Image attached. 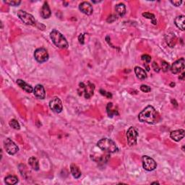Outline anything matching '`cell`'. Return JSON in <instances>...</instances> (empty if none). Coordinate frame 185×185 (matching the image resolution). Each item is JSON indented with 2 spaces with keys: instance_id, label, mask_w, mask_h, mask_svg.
Instances as JSON below:
<instances>
[{
  "instance_id": "e0dca14e",
  "label": "cell",
  "mask_w": 185,
  "mask_h": 185,
  "mask_svg": "<svg viewBox=\"0 0 185 185\" xmlns=\"http://www.w3.org/2000/svg\"><path fill=\"white\" fill-rule=\"evenodd\" d=\"M134 73H135L137 77L140 80H143L146 79V77H147L146 72L145 71V69L141 68V67H134Z\"/></svg>"
},
{
  "instance_id": "44dd1931",
  "label": "cell",
  "mask_w": 185,
  "mask_h": 185,
  "mask_svg": "<svg viewBox=\"0 0 185 185\" xmlns=\"http://www.w3.org/2000/svg\"><path fill=\"white\" fill-rule=\"evenodd\" d=\"M116 12L117 14H118L119 17H122L126 13V7L123 3H119L115 7Z\"/></svg>"
},
{
  "instance_id": "d4e9b609",
  "label": "cell",
  "mask_w": 185,
  "mask_h": 185,
  "mask_svg": "<svg viewBox=\"0 0 185 185\" xmlns=\"http://www.w3.org/2000/svg\"><path fill=\"white\" fill-rule=\"evenodd\" d=\"M9 125L11 127L13 128V129L14 130H19L20 129V125H19L18 121L16 120V119H11V120L9 122Z\"/></svg>"
},
{
  "instance_id": "2e32d148",
  "label": "cell",
  "mask_w": 185,
  "mask_h": 185,
  "mask_svg": "<svg viewBox=\"0 0 185 185\" xmlns=\"http://www.w3.org/2000/svg\"><path fill=\"white\" fill-rule=\"evenodd\" d=\"M17 84L20 86V87L22 88L23 90H25V91H26L27 92H28V93H31V92H32L33 91V88L31 85H28V83H26V82L23 81V80L18 79L17 80Z\"/></svg>"
},
{
  "instance_id": "83f0119b",
  "label": "cell",
  "mask_w": 185,
  "mask_h": 185,
  "mask_svg": "<svg viewBox=\"0 0 185 185\" xmlns=\"http://www.w3.org/2000/svg\"><path fill=\"white\" fill-rule=\"evenodd\" d=\"M141 58H142V60L144 61V62L146 63H150L151 61V56L148 55V54H143Z\"/></svg>"
},
{
  "instance_id": "d6a6232c",
  "label": "cell",
  "mask_w": 185,
  "mask_h": 185,
  "mask_svg": "<svg viewBox=\"0 0 185 185\" xmlns=\"http://www.w3.org/2000/svg\"><path fill=\"white\" fill-rule=\"evenodd\" d=\"M84 37H85V34H80L78 37L79 42L81 44H84Z\"/></svg>"
},
{
  "instance_id": "ac0fdd59",
  "label": "cell",
  "mask_w": 185,
  "mask_h": 185,
  "mask_svg": "<svg viewBox=\"0 0 185 185\" xmlns=\"http://www.w3.org/2000/svg\"><path fill=\"white\" fill-rule=\"evenodd\" d=\"M184 19L185 17L184 15H179L176 17L174 20L176 27L182 31H184Z\"/></svg>"
},
{
  "instance_id": "8992f818",
  "label": "cell",
  "mask_w": 185,
  "mask_h": 185,
  "mask_svg": "<svg viewBox=\"0 0 185 185\" xmlns=\"http://www.w3.org/2000/svg\"><path fill=\"white\" fill-rule=\"evenodd\" d=\"M142 166L146 171H151L156 169L157 163L152 158L149 157L148 155H143L142 156Z\"/></svg>"
},
{
  "instance_id": "4dcf8cb0",
  "label": "cell",
  "mask_w": 185,
  "mask_h": 185,
  "mask_svg": "<svg viewBox=\"0 0 185 185\" xmlns=\"http://www.w3.org/2000/svg\"><path fill=\"white\" fill-rule=\"evenodd\" d=\"M152 67H153V69H154L155 72H160V67H158V64L155 62H153Z\"/></svg>"
},
{
  "instance_id": "7402d4cb",
  "label": "cell",
  "mask_w": 185,
  "mask_h": 185,
  "mask_svg": "<svg viewBox=\"0 0 185 185\" xmlns=\"http://www.w3.org/2000/svg\"><path fill=\"white\" fill-rule=\"evenodd\" d=\"M113 104L112 103H109L108 105H107L106 107V110H107V113H108V115L109 117H112L114 115H118V110L117 109H113Z\"/></svg>"
},
{
  "instance_id": "4316f807",
  "label": "cell",
  "mask_w": 185,
  "mask_h": 185,
  "mask_svg": "<svg viewBox=\"0 0 185 185\" xmlns=\"http://www.w3.org/2000/svg\"><path fill=\"white\" fill-rule=\"evenodd\" d=\"M4 2L10 6H14V7H16V6H18L19 5H20L21 2L20 1H17V0H14V1H4Z\"/></svg>"
},
{
  "instance_id": "5b68a950",
  "label": "cell",
  "mask_w": 185,
  "mask_h": 185,
  "mask_svg": "<svg viewBox=\"0 0 185 185\" xmlns=\"http://www.w3.org/2000/svg\"><path fill=\"white\" fill-rule=\"evenodd\" d=\"M17 14H18L19 18H20L26 25L34 26H35V24H36V22H35L34 17H33L31 14L28 13V12L26 11L19 10Z\"/></svg>"
},
{
  "instance_id": "5bb4252c",
  "label": "cell",
  "mask_w": 185,
  "mask_h": 185,
  "mask_svg": "<svg viewBox=\"0 0 185 185\" xmlns=\"http://www.w3.org/2000/svg\"><path fill=\"white\" fill-rule=\"evenodd\" d=\"M184 133H185L184 130L183 129H180L171 132V134H170V137H171V138L172 140H174V141L179 142L182 139L184 138Z\"/></svg>"
},
{
  "instance_id": "d590c367",
  "label": "cell",
  "mask_w": 185,
  "mask_h": 185,
  "mask_svg": "<svg viewBox=\"0 0 185 185\" xmlns=\"http://www.w3.org/2000/svg\"><path fill=\"white\" fill-rule=\"evenodd\" d=\"M171 85V86H174V85H175V83H171V85Z\"/></svg>"
},
{
  "instance_id": "1f68e13d",
  "label": "cell",
  "mask_w": 185,
  "mask_h": 185,
  "mask_svg": "<svg viewBox=\"0 0 185 185\" xmlns=\"http://www.w3.org/2000/svg\"><path fill=\"white\" fill-rule=\"evenodd\" d=\"M171 3L175 6V7H179V6L182 5V1H171Z\"/></svg>"
},
{
  "instance_id": "9c48e42d",
  "label": "cell",
  "mask_w": 185,
  "mask_h": 185,
  "mask_svg": "<svg viewBox=\"0 0 185 185\" xmlns=\"http://www.w3.org/2000/svg\"><path fill=\"white\" fill-rule=\"evenodd\" d=\"M34 56L35 60L39 63L45 62L49 60V54L48 51H46V49H43V48H39L37 49L35 51Z\"/></svg>"
},
{
  "instance_id": "f1b7e54d",
  "label": "cell",
  "mask_w": 185,
  "mask_h": 185,
  "mask_svg": "<svg viewBox=\"0 0 185 185\" xmlns=\"http://www.w3.org/2000/svg\"><path fill=\"white\" fill-rule=\"evenodd\" d=\"M140 90H141L142 92H150L151 88L149 87V86L146 85H142L141 86H140Z\"/></svg>"
},
{
  "instance_id": "f546056e",
  "label": "cell",
  "mask_w": 185,
  "mask_h": 185,
  "mask_svg": "<svg viewBox=\"0 0 185 185\" xmlns=\"http://www.w3.org/2000/svg\"><path fill=\"white\" fill-rule=\"evenodd\" d=\"M100 92H101V94H102L103 96H106L107 98H111V97H112V95H111V93H110V92H109L105 91V90H102V89L100 90Z\"/></svg>"
},
{
  "instance_id": "30bf717a",
  "label": "cell",
  "mask_w": 185,
  "mask_h": 185,
  "mask_svg": "<svg viewBox=\"0 0 185 185\" xmlns=\"http://www.w3.org/2000/svg\"><path fill=\"white\" fill-rule=\"evenodd\" d=\"M49 107L52 111L56 113H60L62 111L63 106L62 101L57 97H55L50 101Z\"/></svg>"
},
{
  "instance_id": "ba28073f",
  "label": "cell",
  "mask_w": 185,
  "mask_h": 185,
  "mask_svg": "<svg viewBox=\"0 0 185 185\" xmlns=\"http://www.w3.org/2000/svg\"><path fill=\"white\" fill-rule=\"evenodd\" d=\"M138 133L136 129L133 127H130L127 132V140L130 146H135L137 144V138Z\"/></svg>"
},
{
  "instance_id": "7c38bea8",
  "label": "cell",
  "mask_w": 185,
  "mask_h": 185,
  "mask_svg": "<svg viewBox=\"0 0 185 185\" xmlns=\"http://www.w3.org/2000/svg\"><path fill=\"white\" fill-rule=\"evenodd\" d=\"M79 9L83 13L87 14V15H90V14H92V12H93L92 6L90 5V3L88 2H82L79 6Z\"/></svg>"
},
{
  "instance_id": "9a60e30c",
  "label": "cell",
  "mask_w": 185,
  "mask_h": 185,
  "mask_svg": "<svg viewBox=\"0 0 185 185\" xmlns=\"http://www.w3.org/2000/svg\"><path fill=\"white\" fill-rule=\"evenodd\" d=\"M51 14V10H50L49 6L48 5V3L46 2H44L43 5L41 7V16L44 19H47L50 18Z\"/></svg>"
},
{
  "instance_id": "836d02e7",
  "label": "cell",
  "mask_w": 185,
  "mask_h": 185,
  "mask_svg": "<svg viewBox=\"0 0 185 185\" xmlns=\"http://www.w3.org/2000/svg\"><path fill=\"white\" fill-rule=\"evenodd\" d=\"M184 72L182 73V75L181 76L179 77V79L182 80H184Z\"/></svg>"
},
{
  "instance_id": "484cf974",
  "label": "cell",
  "mask_w": 185,
  "mask_h": 185,
  "mask_svg": "<svg viewBox=\"0 0 185 185\" xmlns=\"http://www.w3.org/2000/svg\"><path fill=\"white\" fill-rule=\"evenodd\" d=\"M161 68L162 70H163V72H166L169 71V63L165 62V61H162L161 62Z\"/></svg>"
},
{
  "instance_id": "cb8c5ba5",
  "label": "cell",
  "mask_w": 185,
  "mask_h": 185,
  "mask_svg": "<svg viewBox=\"0 0 185 185\" xmlns=\"http://www.w3.org/2000/svg\"><path fill=\"white\" fill-rule=\"evenodd\" d=\"M142 16L145 17V18L147 19H150V20H151L153 25L157 24V20H155V17L153 14L150 13V12H144V13H142Z\"/></svg>"
},
{
  "instance_id": "603a6c76",
  "label": "cell",
  "mask_w": 185,
  "mask_h": 185,
  "mask_svg": "<svg viewBox=\"0 0 185 185\" xmlns=\"http://www.w3.org/2000/svg\"><path fill=\"white\" fill-rule=\"evenodd\" d=\"M5 181L6 184L9 185H14V184H16L18 182V179L15 176L10 175V176H7V177L5 178Z\"/></svg>"
},
{
  "instance_id": "4fadbf2b",
  "label": "cell",
  "mask_w": 185,
  "mask_h": 185,
  "mask_svg": "<svg viewBox=\"0 0 185 185\" xmlns=\"http://www.w3.org/2000/svg\"><path fill=\"white\" fill-rule=\"evenodd\" d=\"M34 95L36 98L39 99H44L46 97V91L43 86L41 85H37L33 90Z\"/></svg>"
},
{
  "instance_id": "d6986e66",
  "label": "cell",
  "mask_w": 185,
  "mask_h": 185,
  "mask_svg": "<svg viewBox=\"0 0 185 185\" xmlns=\"http://www.w3.org/2000/svg\"><path fill=\"white\" fill-rule=\"evenodd\" d=\"M28 163L29 165H30V166L32 168L33 170H35V171H39V160H38L34 156L31 157L30 158L28 159Z\"/></svg>"
},
{
  "instance_id": "3957f363",
  "label": "cell",
  "mask_w": 185,
  "mask_h": 185,
  "mask_svg": "<svg viewBox=\"0 0 185 185\" xmlns=\"http://www.w3.org/2000/svg\"><path fill=\"white\" fill-rule=\"evenodd\" d=\"M97 146L101 150L107 153H116L118 150L117 145L115 142L109 138H102L98 142Z\"/></svg>"
},
{
  "instance_id": "7a4b0ae2",
  "label": "cell",
  "mask_w": 185,
  "mask_h": 185,
  "mask_svg": "<svg viewBox=\"0 0 185 185\" xmlns=\"http://www.w3.org/2000/svg\"><path fill=\"white\" fill-rule=\"evenodd\" d=\"M50 38L54 45L60 49H67L69 46L68 42L62 33L56 30H53L50 33Z\"/></svg>"
},
{
  "instance_id": "ffe728a7",
  "label": "cell",
  "mask_w": 185,
  "mask_h": 185,
  "mask_svg": "<svg viewBox=\"0 0 185 185\" xmlns=\"http://www.w3.org/2000/svg\"><path fill=\"white\" fill-rule=\"evenodd\" d=\"M70 171H71V174L73 176V177L75 179H78L81 176V171L80 169L77 166V165H75L73 163V164L71 165L70 166Z\"/></svg>"
},
{
  "instance_id": "8fae6325",
  "label": "cell",
  "mask_w": 185,
  "mask_h": 185,
  "mask_svg": "<svg viewBox=\"0 0 185 185\" xmlns=\"http://www.w3.org/2000/svg\"><path fill=\"white\" fill-rule=\"evenodd\" d=\"M184 69V59L181 58L173 63L171 67V71L173 74L176 75L182 72Z\"/></svg>"
},
{
  "instance_id": "277c9868",
  "label": "cell",
  "mask_w": 185,
  "mask_h": 185,
  "mask_svg": "<svg viewBox=\"0 0 185 185\" xmlns=\"http://www.w3.org/2000/svg\"><path fill=\"white\" fill-rule=\"evenodd\" d=\"M94 90H95V85L88 82L87 83H80L79 84V88L77 90L80 96H82L83 94L85 98H90L93 95Z\"/></svg>"
},
{
  "instance_id": "e575fe53",
  "label": "cell",
  "mask_w": 185,
  "mask_h": 185,
  "mask_svg": "<svg viewBox=\"0 0 185 185\" xmlns=\"http://www.w3.org/2000/svg\"><path fill=\"white\" fill-rule=\"evenodd\" d=\"M151 184H159V183H158V182H153V183H151Z\"/></svg>"
},
{
  "instance_id": "52a82bcc",
  "label": "cell",
  "mask_w": 185,
  "mask_h": 185,
  "mask_svg": "<svg viewBox=\"0 0 185 185\" xmlns=\"http://www.w3.org/2000/svg\"><path fill=\"white\" fill-rule=\"evenodd\" d=\"M4 148H5L8 154L10 155H14L18 153L19 150L17 145L10 138H6L4 140Z\"/></svg>"
},
{
  "instance_id": "6da1fadb",
  "label": "cell",
  "mask_w": 185,
  "mask_h": 185,
  "mask_svg": "<svg viewBox=\"0 0 185 185\" xmlns=\"http://www.w3.org/2000/svg\"><path fill=\"white\" fill-rule=\"evenodd\" d=\"M158 113L152 106H148L138 115L140 121L148 124L156 123L158 120Z\"/></svg>"
}]
</instances>
